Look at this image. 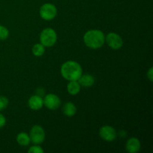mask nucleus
Segmentation results:
<instances>
[{
    "label": "nucleus",
    "instance_id": "obj_1",
    "mask_svg": "<svg viewBox=\"0 0 153 153\" xmlns=\"http://www.w3.org/2000/svg\"><path fill=\"white\" fill-rule=\"evenodd\" d=\"M61 74L67 81H78L82 75V68L80 64L74 61H68L62 64Z\"/></svg>",
    "mask_w": 153,
    "mask_h": 153
},
{
    "label": "nucleus",
    "instance_id": "obj_2",
    "mask_svg": "<svg viewBox=\"0 0 153 153\" xmlns=\"http://www.w3.org/2000/svg\"><path fill=\"white\" fill-rule=\"evenodd\" d=\"M83 40L85 44L88 48L97 49L101 48L105 43V36L100 30L93 29L85 33Z\"/></svg>",
    "mask_w": 153,
    "mask_h": 153
},
{
    "label": "nucleus",
    "instance_id": "obj_3",
    "mask_svg": "<svg viewBox=\"0 0 153 153\" xmlns=\"http://www.w3.org/2000/svg\"><path fill=\"white\" fill-rule=\"evenodd\" d=\"M56 31L52 28H46L41 31L40 34V41L45 47H52L56 43Z\"/></svg>",
    "mask_w": 153,
    "mask_h": 153
},
{
    "label": "nucleus",
    "instance_id": "obj_4",
    "mask_svg": "<svg viewBox=\"0 0 153 153\" xmlns=\"http://www.w3.org/2000/svg\"><path fill=\"white\" fill-rule=\"evenodd\" d=\"M29 137L31 143L40 145L45 140L46 133L43 127L39 125H35L30 130Z\"/></svg>",
    "mask_w": 153,
    "mask_h": 153
},
{
    "label": "nucleus",
    "instance_id": "obj_5",
    "mask_svg": "<svg viewBox=\"0 0 153 153\" xmlns=\"http://www.w3.org/2000/svg\"><path fill=\"white\" fill-rule=\"evenodd\" d=\"M58 10L55 4L52 3L43 4L40 8V16L45 20H52L56 16Z\"/></svg>",
    "mask_w": 153,
    "mask_h": 153
},
{
    "label": "nucleus",
    "instance_id": "obj_6",
    "mask_svg": "<svg viewBox=\"0 0 153 153\" xmlns=\"http://www.w3.org/2000/svg\"><path fill=\"white\" fill-rule=\"evenodd\" d=\"M105 42L109 47L114 50L120 49L123 45V38L115 32L108 33L105 37Z\"/></svg>",
    "mask_w": 153,
    "mask_h": 153
},
{
    "label": "nucleus",
    "instance_id": "obj_7",
    "mask_svg": "<svg viewBox=\"0 0 153 153\" xmlns=\"http://www.w3.org/2000/svg\"><path fill=\"white\" fill-rule=\"evenodd\" d=\"M100 137L102 140H105L107 142H112L117 138V133L116 130L114 128H113L111 126H103L100 128Z\"/></svg>",
    "mask_w": 153,
    "mask_h": 153
},
{
    "label": "nucleus",
    "instance_id": "obj_8",
    "mask_svg": "<svg viewBox=\"0 0 153 153\" xmlns=\"http://www.w3.org/2000/svg\"><path fill=\"white\" fill-rule=\"evenodd\" d=\"M61 104V99L54 94H47L43 99V105L50 110H56L60 107Z\"/></svg>",
    "mask_w": 153,
    "mask_h": 153
},
{
    "label": "nucleus",
    "instance_id": "obj_9",
    "mask_svg": "<svg viewBox=\"0 0 153 153\" xmlns=\"http://www.w3.org/2000/svg\"><path fill=\"white\" fill-rule=\"evenodd\" d=\"M28 105L31 110H40L43 106V99L37 94L31 96L28 100Z\"/></svg>",
    "mask_w": 153,
    "mask_h": 153
},
{
    "label": "nucleus",
    "instance_id": "obj_10",
    "mask_svg": "<svg viewBox=\"0 0 153 153\" xmlns=\"http://www.w3.org/2000/svg\"><path fill=\"white\" fill-rule=\"evenodd\" d=\"M140 142L137 137H131L126 143V149L129 153H137L140 149Z\"/></svg>",
    "mask_w": 153,
    "mask_h": 153
},
{
    "label": "nucleus",
    "instance_id": "obj_11",
    "mask_svg": "<svg viewBox=\"0 0 153 153\" xmlns=\"http://www.w3.org/2000/svg\"><path fill=\"white\" fill-rule=\"evenodd\" d=\"M78 82L80 84L81 86L85 87V88H90L94 85L95 79L91 74H82L78 79Z\"/></svg>",
    "mask_w": 153,
    "mask_h": 153
},
{
    "label": "nucleus",
    "instance_id": "obj_12",
    "mask_svg": "<svg viewBox=\"0 0 153 153\" xmlns=\"http://www.w3.org/2000/svg\"><path fill=\"white\" fill-rule=\"evenodd\" d=\"M62 111L66 116L70 117H73L76 114V111H77V108H76V105L74 103L71 102H66L64 105Z\"/></svg>",
    "mask_w": 153,
    "mask_h": 153
},
{
    "label": "nucleus",
    "instance_id": "obj_13",
    "mask_svg": "<svg viewBox=\"0 0 153 153\" xmlns=\"http://www.w3.org/2000/svg\"><path fill=\"white\" fill-rule=\"evenodd\" d=\"M67 89L70 95H77L81 91V85L78 81H70L67 84Z\"/></svg>",
    "mask_w": 153,
    "mask_h": 153
},
{
    "label": "nucleus",
    "instance_id": "obj_14",
    "mask_svg": "<svg viewBox=\"0 0 153 153\" xmlns=\"http://www.w3.org/2000/svg\"><path fill=\"white\" fill-rule=\"evenodd\" d=\"M16 142L18 144L22 146H26L31 143L29 134L25 132H20L16 136Z\"/></svg>",
    "mask_w": 153,
    "mask_h": 153
},
{
    "label": "nucleus",
    "instance_id": "obj_15",
    "mask_svg": "<svg viewBox=\"0 0 153 153\" xmlns=\"http://www.w3.org/2000/svg\"><path fill=\"white\" fill-rule=\"evenodd\" d=\"M45 46L41 43H36L32 47V53L34 56L40 57L44 54Z\"/></svg>",
    "mask_w": 153,
    "mask_h": 153
},
{
    "label": "nucleus",
    "instance_id": "obj_16",
    "mask_svg": "<svg viewBox=\"0 0 153 153\" xmlns=\"http://www.w3.org/2000/svg\"><path fill=\"white\" fill-rule=\"evenodd\" d=\"M9 37V30L4 25H0V40H4Z\"/></svg>",
    "mask_w": 153,
    "mask_h": 153
},
{
    "label": "nucleus",
    "instance_id": "obj_17",
    "mask_svg": "<svg viewBox=\"0 0 153 153\" xmlns=\"http://www.w3.org/2000/svg\"><path fill=\"white\" fill-rule=\"evenodd\" d=\"M8 99L4 96H0V111L5 109L8 105Z\"/></svg>",
    "mask_w": 153,
    "mask_h": 153
},
{
    "label": "nucleus",
    "instance_id": "obj_18",
    "mask_svg": "<svg viewBox=\"0 0 153 153\" xmlns=\"http://www.w3.org/2000/svg\"><path fill=\"white\" fill-rule=\"evenodd\" d=\"M28 152L29 153H43L44 151L42 149V147H40L37 144H35L34 146H31Z\"/></svg>",
    "mask_w": 153,
    "mask_h": 153
},
{
    "label": "nucleus",
    "instance_id": "obj_19",
    "mask_svg": "<svg viewBox=\"0 0 153 153\" xmlns=\"http://www.w3.org/2000/svg\"><path fill=\"white\" fill-rule=\"evenodd\" d=\"M6 123V119L4 117V116L1 114H0V128H1L2 127L4 126Z\"/></svg>",
    "mask_w": 153,
    "mask_h": 153
},
{
    "label": "nucleus",
    "instance_id": "obj_20",
    "mask_svg": "<svg viewBox=\"0 0 153 153\" xmlns=\"http://www.w3.org/2000/svg\"><path fill=\"white\" fill-rule=\"evenodd\" d=\"M147 78L150 82H152L153 80V68L152 67H150L149 70H148L147 72Z\"/></svg>",
    "mask_w": 153,
    "mask_h": 153
},
{
    "label": "nucleus",
    "instance_id": "obj_21",
    "mask_svg": "<svg viewBox=\"0 0 153 153\" xmlns=\"http://www.w3.org/2000/svg\"><path fill=\"white\" fill-rule=\"evenodd\" d=\"M120 137H126V131H120Z\"/></svg>",
    "mask_w": 153,
    "mask_h": 153
}]
</instances>
